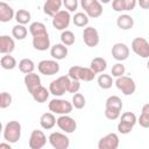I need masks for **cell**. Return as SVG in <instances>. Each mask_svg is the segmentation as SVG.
Returning a JSON list of instances; mask_svg holds the SVG:
<instances>
[{
	"mask_svg": "<svg viewBox=\"0 0 149 149\" xmlns=\"http://www.w3.org/2000/svg\"><path fill=\"white\" fill-rule=\"evenodd\" d=\"M80 6L88 17L97 19L102 14V5L99 0H80Z\"/></svg>",
	"mask_w": 149,
	"mask_h": 149,
	"instance_id": "obj_7",
	"label": "cell"
},
{
	"mask_svg": "<svg viewBox=\"0 0 149 149\" xmlns=\"http://www.w3.org/2000/svg\"><path fill=\"white\" fill-rule=\"evenodd\" d=\"M97 81H98L99 87L102 88V90H108V88H111L112 85L114 84V80H113L112 76H111V74H107V73H101V74H99Z\"/></svg>",
	"mask_w": 149,
	"mask_h": 149,
	"instance_id": "obj_31",
	"label": "cell"
},
{
	"mask_svg": "<svg viewBox=\"0 0 149 149\" xmlns=\"http://www.w3.org/2000/svg\"><path fill=\"white\" fill-rule=\"evenodd\" d=\"M136 123H137V116L133 112H125L120 115V121L118 123V132L122 135H127L133 130Z\"/></svg>",
	"mask_w": 149,
	"mask_h": 149,
	"instance_id": "obj_2",
	"label": "cell"
},
{
	"mask_svg": "<svg viewBox=\"0 0 149 149\" xmlns=\"http://www.w3.org/2000/svg\"><path fill=\"white\" fill-rule=\"evenodd\" d=\"M10 105H12V95L8 92H2L0 95V107L5 109Z\"/></svg>",
	"mask_w": 149,
	"mask_h": 149,
	"instance_id": "obj_39",
	"label": "cell"
},
{
	"mask_svg": "<svg viewBox=\"0 0 149 149\" xmlns=\"http://www.w3.org/2000/svg\"><path fill=\"white\" fill-rule=\"evenodd\" d=\"M29 33L31 34V36H36V35L47 33V27H45L44 23L38 22V21H35V22H31L30 23V26H29Z\"/></svg>",
	"mask_w": 149,
	"mask_h": 149,
	"instance_id": "obj_35",
	"label": "cell"
},
{
	"mask_svg": "<svg viewBox=\"0 0 149 149\" xmlns=\"http://www.w3.org/2000/svg\"><path fill=\"white\" fill-rule=\"evenodd\" d=\"M21 130H22V127H21V123L19 121L12 120V121L7 122L5 128H3V139H5V141H7L12 144L16 143L21 137Z\"/></svg>",
	"mask_w": 149,
	"mask_h": 149,
	"instance_id": "obj_3",
	"label": "cell"
},
{
	"mask_svg": "<svg viewBox=\"0 0 149 149\" xmlns=\"http://www.w3.org/2000/svg\"><path fill=\"white\" fill-rule=\"evenodd\" d=\"M101 3H108V2H111V0H99Z\"/></svg>",
	"mask_w": 149,
	"mask_h": 149,
	"instance_id": "obj_47",
	"label": "cell"
},
{
	"mask_svg": "<svg viewBox=\"0 0 149 149\" xmlns=\"http://www.w3.org/2000/svg\"><path fill=\"white\" fill-rule=\"evenodd\" d=\"M68 74L71 79L84 80V81H92L95 78V72L91 68H84L80 65H73L69 69Z\"/></svg>",
	"mask_w": 149,
	"mask_h": 149,
	"instance_id": "obj_1",
	"label": "cell"
},
{
	"mask_svg": "<svg viewBox=\"0 0 149 149\" xmlns=\"http://www.w3.org/2000/svg\"><path fill=\"white\" fill-rule=\"evenodd\" d=\"M132 50L141 58H149V42L143 37H135L132 41Z\"/></svg>",
	"mask_w": 149,
	"mask_h": 149,
	"instance_id": "obj_11",
	"label": "cell"
},
{
	"mask_svg": "<svg viewBox=\"0 0 149 149\" xmlns=\"http://www.w3.org/2000/svg\"><path fill=\"white\" fill-rule=\"evenodd\" d=\"M112 8L115 12H123L125 10L123 0H112Z\"/></svg>",
	"mask_w": 149,
	"mask_h": 149,
	"instance_id": "obj_43",
	"label": "cell"
},
{
	"mask_svg": "<svg viewBox=\"0 0 149 149\" xmlns=\"http://www.w3.org/2000/svg\"><path fill=\"white\" fill-rule=\"evenodd\" d=\"M71 15H70V12L69 10H65V9H61L58 13H56L54 16H52V26L55 29L57 30H65L70 22H71Z\"/></svg>",
	"mask_w": 149,
	"mask_h": 149,
	"instance_id": "obj_8",
	"label": "cell"
},
{
	"mask_svg": "<svg viewBox=\"0 0 149 149\" xmlns=\"http://www.w3.org/2000/svg\"><path fill=\"white\" fill-rule=\"evenodd\" d=\"M88 15L85 13V12H77L74 15H73V17H72V22H73V24L76 26V27H79V28H85V27H87V24H88Z\"/></svg>",
	"mask_w": 149,
	"mask_h": 149,
	"instance_id": "obj_27",
	"label": "cell"
},
{
	"mask_svg": "<svg viewBox=\"0 0 149 149\" xmlns=\"http://www.w3.org/2000/svg\"><path fill=\"white\" fill-rule=\"evenodd\" d=\"M23 81H24V85H26V87H27L29 93H31L36 87L42 85L41 84V77L35 72H30V73L24 74Z\"/></svg>",
	"mask_w": 149,
	"mask_h": 149,
	"instance_id": "obj_18",
	"label": "cell"
},
{
	"mask_svg": "<svg viewBox=\"0 0 149 149\" xmlns=\"http://www.w3.org/2000/svg\"><path fill=\"white\" fill-rule=\"evenodd\" d=\"M63 5L69 12H74L78 8V0H63Z\"/></svg>",
	"mask_w": 149,
	"mask_h": 149,
	"instance_id": "obj_41",
	"label": "cell"
},
{
	"mask_svg": "<svg viewBox=\"0 0 149 149\" xmlns=\"http://www.w3.org/2000/svg\"><path fill=\"white\" fill-rule=\"evenodd\" d=\"M121 115V111H118V109H113V108H106L105 107V116L108 119V120H118Z\"/></svg>",
	"mask_w": 149,
	"mask_h": 149,
	"instance_id": "obj_40",
	"label": "cell"
},
{
	"mask_svg": "<svg viewBox=\"0 0 149 149\" xmlns=\"http://www.w3.org/2000/svg\"><path fill=\"white\" fill-rule=\"evenodd\" d=\"M83 41L84 43L90 47V48H94L99 44L100 37H99V33L95 28L93 27H85L84 31H83Z\"/></svg>",
	"mask_w": 149,
	"mask_h": 149,
	"instance_id": "obj_13",
	"label": "cell"
},
{
	"mask_svg": "<svg viewBox=\"0 0 149 149\" xmlns=\"http://www.w3.org/2000/svg\"><path fill=\"white\" fill-rule=\"evenodd\" d=\"M48 107H49V111L52 112L54 114L64 115V114H70L72 112L73 105H72V102H70L65 99L54 98L48 104Z\"/></svg>",
	"mask_w": 149,
	"mask_h": 149,
	"instance_id": "obj_5",
	"label": "cell"
},
{
	"mask_svg": "<svg viewBox=\"0 0 149 149\" xmlns=\"http://www.w3.org/2000/svg\"><path fill=\"white\" fill-rule=\"evenodd\" d=\"M123 3L125 10H133L137 5V0H123Z\"/></svg>",
	"mask_w": 149,
	"mask_h": 149,
	"instance_id": "obj_44",
	"label": "cell"
},
{
	"mask_svg": "<svg viewBox=\"0 0 149 149\" xmlns=\"http://www.w3.org/2000/svg\"><path fill=\"white\" fill-rule=\"evenodd\" d=\"M30 94H31L33 99H34L36 102L42 104V102H45V101L48 100V98H49V95H50L51 93H50L49 90H47V87H44L43 85H40V86L36 87Z\"/></svg>",
	"mask_w": 149,
	"mask_h": 149,
	"instance_id": "obj_24",
	"label": "cell"
},
{
	"mask_svg": "<svg viewBox=\"0 0 149 149\" xmlns=\"http://www.w3.org/2000/svg\"><path fill=\"white\" fill-rule=\"evenodd\" d=\"M70 81H71V78L69 77V74H64L56 78L49 85L50 93L55 97H62L63 94H65V92H68Z\"/></svg>",
	"mask_w": 149,
	"mask_h": 149,
	"instance_id": "obj_4",
	"label": "cell"
},
{
	"mask_svg": "<svg viewBox=\"0 0 149 149\" xmlns=\"http://www.w3.org/2000/svg\"><path fill=\"white\" fill-rule=\"evenodd\" d=\"M15 17L14 9L5 1L0 2V21L1 22H9Z\"/></svg>",
	"mask_w": 149,
	"mask_h": 149,
	"instance_id": "obj_22",
	"label": "cell"
},
{
	"mask_svg": "<svg viewBox=\"0 0 149 149\" xmlns=\"http://www.w3.org/2000/svg\"><path fill=\"white\" fill-rule=\"evenodd\" d=\"M15 20L17 23L20 24H27L30 22L31 20V14L30 12H28L27 9H19L17 12H15Z\"/></svg>",
	"mask_w": 149,
	"mask_h": 149,
	"instance_id": "obj_33",
	"label": "cell"
},
{
	"mask_svg": "<svg viewBox=\"0 0 149 149\" xmlns=\"http://www.w3.org/2000/svg\"><path fill=\"white\" fill-rule=\"evenodd\" d=\"M114 84L118 87V90H120L125 95H132L136 91V84H135L134 79L132 77H128L125 74L121 77H118L116 80L114 81Z\"/></svg>",
	"mask_w": 149,
	"mask_h": 149,
	"instance_id": "obj_6",
	"label": "cell"
},
{
	"mask_svg": "<svg viewBox=\"0 0 149 149\" xmlns=\"http://www.w3.org/2000/svg\"><path fill=\"white\" fill-rule=\"evenodd\" d=\"M116 26L122 30H129L134 27V19L128 14H121L116 19Z\"/></svg>",
	"mask_w": 149,
	"mask_h": 149,
	"instance_id": "obj_25",
	"label": "cell"
},
{
	"mask_svg": "<svg viewBox=\"0 0 149 149\" xmlns=\"http://www.w3.org/2000/svg\"><path fill=\"white\" fill-rule=\"evenodd\" d=\"M27 34H28V29L24 24H15L13 28H12V35L14 38L21 41V40H24L27 37Z\"/></svg>",
	"mask_w": 149,
	"mask_h": 149,
	"instance_id": "obj_28",
	"label": "cell"
},
{
	"mask_svg": "<svg viewBox=\"0 0 149 149\" xmlns=\"http://www.w3.org/2000/svg\"><path fill=\"white\" fill-rule=\"evenodd\" d=\"M15 49V42L12 37L8 35H1L0 36V52L2 55L12 54Z\"/></svg>",
	"mask_w": 149,
	"mask_h": 149,
	"instance_id": "obj_21",
	"label": "cell"
},
{
	"mask_svg": "<svg viewBox=\"0 0 149 149\" xmlns=\"http://www.w3.org/2000/svg\"><path fill=\"white\" fill-rule=\"evenodd\" d=\"M68 54H69L68 47L65 44H63L62 42L61 43H56L50 48V55L56 61H61V59L66 58Z\"/></svg>",
	"mask_w": 149,
	"mask_h": 149,
	"instance_id": "obj_19",
	"label": "cell"
},
{
	"mask_svg": "<svg viewBox=\"0 0 149 149\" xmlns=\"http://www.w3.org/2000/svg\"><path fill=\"white\" fill-rule=\"evenodd\" d=\"M72 105H73V107L77 108V109L84 108L85 105H86V99H85V97H84L81 93H78V92L74 93L73 97H72Z\"/></svg>",
	"mask_w": 149,
	"mask_h": 149,
	"instance_id": "obj_37",
	"label": "cell"
},
{
	"mask_svg": "<svg viewBox=\"0 0 149 149\" xmlns=\"http://www.w3.org/2000/svg\"><path fill=\"white\" fill-rule=\"evenodd\" d=\"M137 122L140 123L141 127L149 128V102L143 105V107L141 109V114L137 118Z\"/></svg>",
	"mask_w": 149,
	"mask_h": 149,
	"instance_id": "obj_32",
	"label": "cell"
},
{
	"mask_svg": "<svg viewBox=\"0 0 149 149\" xmlns=\"http://www.w3.org/2000/svg\"><path fill=\"white\" fill-rule=\"evenodd\" d=\"M125 72H126V68H125V65H123L121 62L115 63V64L112 66V70H111V74H112L113 77H116V78L123 76Z\"/></svg>",
	"mask_w": 149,
	"mask_h": 149,
	"instance_id": "obj_38",
	"label": "cell"
},
{
	"mask_svg": "<svg viewBox=\"0 0 149 149\" xmlns=\"http://www.w3.org/2000/svg\"><path fill=\"white\" fill-rule=\"evenodd\" d=\"M74 41H76V36H74V34L71 30H66L65 29V30L62 31V34H61V42L63 44H65L66 47H70V45H72L74 43Z\"/></svg>",
	"mask_w": 149,
	"mask_h": 149,
	"instance_id": "obj_36",
	"label": "cell"
},
{
	"mask_svg": "<svg viewBox=\"0 0 149 149\" xmlns=\"http://www.w3.org/2000/svg\"><path fill=\"white\" fill-rule=\"evenodd\" d=\"M9 1H12V0H9Z\"/></svg>",
	"mask_w": 149,
	"mask_h": 149,
	"instance_id": "obj_49",
	"label": "cell"
},
{
	"mask_svg": "<svg viewBox=\"0 0 149 149\" xmlns=\"http://www.w3.org/2000/svg\"><path fill=\"white\" fill-rule=\"evenodd\" d=\"M47 143V136L43 133V130L34 129L30 134L28 146L30 149H42Z\"/></svg>",
	"mask_w": 149,
	"mask_h": 149,
	"instance_id": "obj_12",
	"label": "cell"
},
{
	"mask_svg": "<svg viewBox=\"0 0 149 149\" xmlns=\"http://www.w3.org/2000/svg\"><path fill=\"white\" fill-rule=\"evenodd\" d=\"M90 68L95 73H102L107 68V62L102 57H94L90 63Z\"/></svg>",
	"mask_w": 149,
	"mask_h": 149,
	"instance_id": "obj_26",
	"label": "cell"
},
{
	"mask_svg": "<svg viewBox=\"0 0 149 149\" xmlns=\"http://www.w3.org/2000/svg\"><path fill=\"white\" fill-rule=\"evenodd\" d=\"M63 0H45V2L43 3V12L44 14L52 17L56 13L61 10Z\"/></svg>",
	"mask_w": 149,
	"mask_h": 149,
	"instance_id": "obj_20",
	"label": "cell"
},
{
	"mask_svg": "<svg viewBox=\"0 0 149 149\" xmlns=\"http://www.w3.org/2000/svg\"><path fill=\"white\" fill-rule=\"evenodd\" d=\"M120 140L116 133H108L107 135L102 136L98 142L99 149H116L119 147Z\"/></svg>",
	"mask_w": 149,
	"mask_h": 149,
	"instance_id": "obj_15",
	"label": "cell"
},
{
	"mask_svg": "<svg viewBox=\"0 0 149 149\" xmlns=\"http://www.w3.org/2000/svg\"><path fill=\"white\" fill-rule=\"evenodd\" d=\"M19 70L27 74V73H30V72H34L35 70V63L30 59V58H22L20 62H19Z\"/></svg>",
	"mask_w": 149,
	"mask_h": 149,
	"instance_id": "obj_30",
	"label": "cell"
},
{
	"mask_svg": "<svg viewBox=\"0 0 149 149\" xmlns=\"http://www.w3.org/2000/svg\"><path fill=\"white\" fill-rule=\"evenodd\" d=\"M40 125L43 129H51L55 127V125H57V119L55 118L54 113L52 112H47V113H43L40 118Z\"/></svg>",
	"mask_w": 149,
	"mask_h": 149,
	"instance_id": "obj_23",
	"label": "cell"
},
{
	"mask_svg": "<svg viewBox=\"0 0 149 149\" xmlns=\"http://www.w3.org/2000/svg\"><path fill=\"white\" fill-rule=\"evenodd\" d=\"M37 70L41 74L54 76L59 72V64L56 59H43L37 64Z\"/></svg>",
	"mask_w": 149,
	"mask_h": 149,
	"instance_id": "obj_9",
	"label": "cell"
},
{
	"mask_svg": "<svg viewBox=\"0 0 149 149\" xmlns=\"http://www.w3.org/2000/svg\"><path fill=\"white\" fill-rule=\"evenodd\" d=\"M137 3L142 9H149V0H137Z\"/></svg>",
	"mask_w": 149,
	"mask_h": 149,
	"instance_id": "obj_45",
	"label": "cell"
},
{
	"mask_svg": "<svg viewBox=\"0 0 149 149\" xmlns=\"http://www.w3.org/2000/svg\"><path fill=\"white\" fill-rule=\"evenodd\" d=\"M122 101L121 99L118 97V95H111L106 99V102H105V107L106 108H113V109H118V111H121L122 109Z\"/></svg>",
	"mask_w": 149,
	"mask_h": 149,
	"instance_id": "obj_34",
	"label": "cell"
},
{
	"mask_svg": "<svg viewBox=\"0 0 149 149\" xmlns=\"http://www.w3.org/2000/svg\"><path fill=\"white\" fill-rule=\"evenodd\" d=\"M0 64H1V68L5 69V70H13L17 65L16 59L13 56H10V54L3 55L1 57V59H0Z\"/></svg>",
	"mask_w": 149,
	"mask_h": 149,
	"instance_id": "obj_29",
	"label": "cell"
},
{
	"mask_svg": "<svg viewBox=\"0 0 149 149\" xmlns=\"http://www.w3.org/2000/svg\"><path fill=\"white\" fill-rule=\"evenodd\" d=\"M147 68H148V70H149V59H148V63H147Z\"/></svg>",
	"mask_w": 149,
	"mask_h": 149,
	"instance_id": "obj_48",
	"label": "cell"
},
{
	"mask_svg": "<svg viewBox=\"0 0 149 149\" xmlns=\"http://www.w3.org/2000/svg\"><path fill=\"white\" fill-rule=\"evenodd\" d=\"M33 47H34V49H36L38 51H45L49 48H51L50 47V37H49L48 31L36 35V36H33Z\"/></svg>",
	"mask_w": 149,
	"mask_h": 149,
	"instance_id": "obj_17",
	"label": "cell"
},
{
	"mask_svg": "<svg viewBox=\"0 0 149 149\" xmlns=\"http://www.w3.org/2000/svg\"><path fill=\"white\" fill-rule=\"evenodd\" d=\"M112 56L115 61L118 62H122L126 61L129 56V48L127 44L118 42L112 47Z\"/></svg>",
	"mask_w": 149,
	"mask_h": 149,
	"instance_id": "obj_16",
	"label": "cell"
},
{
	"mask_svg": "<svg viewBox=\"0 0 149 149\" xmlns=\"http://www.w3.org/2000/svg\"><path fill=\"white\" fill-rule=\"evenodd\" d=\"M49 143L55 149H68L70 146V139L61 132H52L49 137Z\"/></svg>",
	"mask_w": 149,
	"mask_h": 149,
	"instance_id": "obj_10",
	"label": "cell"
},
{
	"mask_svg": "<svg viewBox=\"0 0 149 149\" xmlns=\"http://www.w3.org/2000/svg\"><path fill=\"white\" fill-rule=\"evenodd\" d=\"M80 90V80H77V79H71L70 81V85H69V88H68V92L70 93H77L78 91Z\"/></svg>",
	"mask_w": 149,
	"mask_h": 149,
	"instance_id": "obj_42",
	"label": "cell"
},
{
	"mask_svg": "<svg viewBox=\"0 0 149 149\" xmlns=\"http://www.w3.org/2000/svg\"><path fill=\"white\" fill-rule=\"evenodd\" d=\"M10 144H12V143H9V142H7V143L2 142V143H0V149H2V148H8V149H10Z\"/></svg>",
	"mask_w": 149,
	"mask_h": 149,
	"instance_id": "obj_46",
	"label": "cell"
},
{
	"mask_svg": "<svg viewBox=\"0 0 149 149\" xmlns=\"http://www.w3.org/2000/svg\"><path fill=\"white\" fill-rule=\"evenodd\" d=\"M57 126L64 133L71 134L77 129V121L73 118L69 116L68 114H64L57 119Z\"/></svg>",
	"mask_w": 149,
	"mask_h": 149,
	"instance_id": "obj_14",
	"label": "cell"
}]
</instances>
